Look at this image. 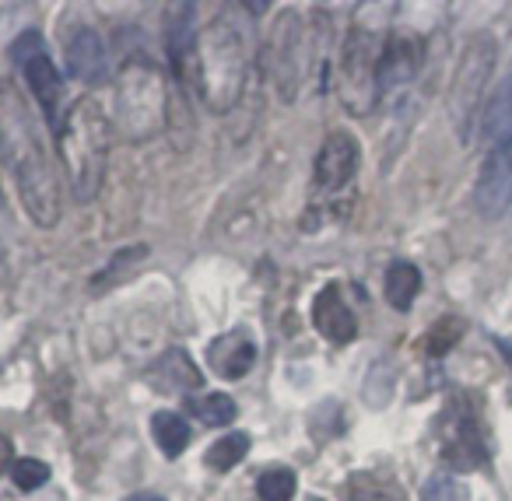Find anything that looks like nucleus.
<instances>
[{
  "mask_svg": "<svg viewBox=\"0 0 512 501\" xmlns=\"http://www.w3.org/2000/svg\"><path fill=\"white\" fill-rule=\"evenodd\" d=\"M0 158L15 176L22 204L39 228H53L60 221V186L53 165L46 158L43 137L36 130V116L11 81H0Z\"/></svg>",
  "mask_w": 512,
  "mask_h": 501,
  "instance_id": "obj_1",
  "label": "nucleus"
},
{
  "mask_svg": "<svg viewBox=\"0 0 512 501\" xmlns=\"http://www.w3.org/2000/svg\"><path fill=\"white\" fill-rule=\"evenodd\" d=\"M106 144V113L95 106V99H78L57 134L60 162H64V172L71 179V190L78 200H92L99 193L102 172H106Z\"/></svg>",
  "mask_w": 512,
  "mask_h": 501,
  "instance_id": "obj_2",
  "label": "nucleus"
},
{
  "mask_svg": "<svg viewBox=\"0 0 512 501\" xmlns=\"http://www.w3.org/2000/svg\"><path fill=\"white\" fill-rule=\"evenodd\" d=\"M200 95L214 109H228L246 85V36L232 18H214L197 36V74Z\"/></svg>",
  "mask_w": 512,
  "mask_h": 501,
  "instance_id": "obj_3",
  "label": "nucleus"
},
{
  "mask_svg": "<svg viewBox=\"0 0 512 501\" xmlns=\"http://www.w3.org/2000/svg\"><path fill=\"white\" fill-rule=\"evenodd\" d=\"M165 120V88L155 67L130 64L116 85V123L127 130V137L158 134Z\"/></svg>",
  "mask_w": 512,
  "mask_h": 501,
  "instance_id": "obj_4",
  "label": "nucleus"
},
{
  "mask_svg": "<svg viewBox=\"0 0 512 501\" xmlns=\"http://www.w3.org/2000/svg\"><path fill=\"white\" fill-rule=\"evenodd\" d=\"M15 64L22 67L25 85L32 92V102H39L43 109V120L50 130L60 134V106H64V81H60V71L53 67L50 53H46V43L39 32H25V36L15 39V50H11Z\"/></svg>",
  "mask_w": 512,
  "mask_h": 501,
  "instance_id": "obj_5",
  "label": "nucleus"
},
{
  "mask_svg": "<svg viewBox=\"0 0 512 501\" xmlns=\"http://www.w3.org/2000/svg\"><path fill=\"white\" fill-rule=\"evenodd\" d=\"M474 204L484 218H502L512 207V141L488 151V162L481 165L474 186Z\"/></svg>",
  "mask_w": 512,
  "mask_h": 501,
  "instance_id": "obj_6",
  "label": "nucleus"
},
{
  "mask_svg": "<svg viewBox=\"0 0 512 501\" xmlns=\"http://www.w3.org/2000/svg\"><path fill=\"white\" fill-rule=\"evenodd\" d=\"M358 162H362V148L348 130H334L323 141L320 155H316V186L327 193H337L355 179Z\"/></svg>",
  "mask_w": 512,
  "mask_h": 501,
  "instance_id": "obj_7",
  "label": "nucleus"
},
{
  "mask_svg": "<svg viewBox=\"0 0 512 501\" xmlns=\"http://www.w3.org/2000/svg\"><path fill=\"white\" fill-rule=\"evenodd\" d=\"M421 67V43L414 36H390L383 43V53H379V67H376V88L379 95L393 92V88L407 85V81L418 74Z\"/></svg>",
  "mask_w": 512,
  "mask_h": 501,
  "instance_id": "obj_8",
  "label": "nucleus"
},
{
  "mask_svg": "<svg viewBox=\"0 0 512 501\" xmlns=\"http://www.w3.org/2000/svg\"><path fill=\"white\" fill-rule=\"evenodd\" d=\"M442 459L453 470H477L488 459V445H484V431L477 424V417L460 414L453 417L446 438H442Z\"/></svg>",
  "mask_w": 512,
  "mask_h": 501,
  "instance_id": "obj_9",
  "label": "nucleus"
},
{
  "mask_svg": "<svg viewBox=\"0 0 512 501\" xmlns=\"http://www.w3.org/2000/svg\"><path fill=\"white\" fill-rule=\"evenodd\" d=\"M193 18H197L193 4H172L169 18H165V43H169L172 71L179 78L197 74V32H193Z\"/></svg>",
  "mask_w": 512,
  "mask_h": 501,
  "instance_id": "obj_10",
  "label": "nucleus"
},
{
  "mask_svg": "<svg viewBox=\"0 0 512 501\" xmlns=\"http://www.w3.org/2000/svg\"><path fill=\"white\" fill-rule=\"evenodd\" d=\"M207 365L221 379H242L256 365V344L246 330H228L211 340L207 347Z\"/></svg>",
  "mask_w": 512,
  "mask_h": 501,
  "instance_id": "obj_11",
  "label": "nucleus"
},
{
  "mask_svg": "<svg viewBox=\"0 0 512 501\" xmlns=\"http://www.w3.org/2000/svg\"><path fill=\"white\" fill-rule=\"evenodd\" d=\"M67 71L88 85H99L109 78V53L95 29H78L67 39Z\"/></svg>",
  "mask_w": 512,
  "mask_h": 501,
  "instance_id": "obj_12",
  "label": "nucleus"
},
{
  "mask_svg": "<svg viewBox=\"0 0 512 501\" xmlns=\"http://www.w3.org/2000/svg\"><path fill=\"white\" fill-rule=\"evenodd\" d=\"M313 326L330 340V344H348V340H355L358 319H355V312L348 309V302H344L341 291H337L334 284H330V288H323L320 295H316V302H313Z\"/></svg>",
  "mask_w": 512,
  "mask_h": 501,
  "instance_id": "obj_13",
  "label": "nucleus"
},
{
  "mask_svg": "<svg viewBox=\"0 0 512 501\" xmlns=\"http://www.w3.org/2000/svg\"><path fill=\"white\" fill-rule=\"evenodd\" d=\"M491 60H495L491 43H477L474 50L467 53V60H463L460 78H456V92H453V106L460 109V120H467V113L477 106V99H481V85H484V74L491 71Z\"/></svg>",
  "mask_w": 512,
  "mask_h": 501,
  "instance_id": "obj_14",
  "label": "nucleus"
},
{
  "mask_svg": "<svg viewBox=\"0 0 512 501\" xmlns=\"http://www.w3.org/2000/svg\"><path fill=\"white\" fill-rule=\"evenodd\" d=\"M148 379L155 382L158 389H165V393H197L200 386H204V379H200V368L190 361V354L186 351H165L162 358L155 361V368L148 372Z\"/></svg>",
  "mask_w": 512,
  "mask_h": 501,
  "instance_id": "obj_15",
  "label": "nucleus"
},
{
  "mask_svg": "<svg viewBox=\"0 0 512 501\" xmlns=\"http://www.w3.org/2000/svg\"><path fill=\"white\" fill-rule=\"evenodd\" d=\"M481 134L491 151L512 141V78H505L502 85L495 88V95L488 99V106H484Z\"/></svg>",
  "mask_w": 512,
  "mask_h": 501,
  "instance_id": "obj_16",
  "label": "nucleus"
},
{
  "mask_svg": "<svg viewBox=\"0 0 512 501\" xmlns=\"http://www.w3.org/2000/svg\"><path fill=\"white\" fill-rule=\"evenodd\" d=\"M418 291H421V270L414 267V263L397 260L386 270V302H390L393 309L407 312L414 305V298H418Z\"/></svg>",
  "mask_w": 512,
  "mask_h": 501,
  "instance_id": "obj_17",
  "label": "nucleus"
},
{
  "mask_svg": "<svg viewBox=\"0 0 512 501\" xmlns=\"http://www.w3.org/2000/svg\"><path fill=\"white\" fill-rule=\"evenodd\" d=\"M151 431H155L158 449H162L169 459L183 456V449L190 445V424H186L179 414H172V410H162V414L151 417Z\"/></svg>",
  "mask_w": 512,
  "mask_h": 501,
  "instance_id": "obj_18",
  "label": "nucleus"
},
{
  "mask_svg": "<svg viewBox=\"0 0 512 501\" xmlns=\"http://www.w3.org/2000/svg\"><path fill=\"white\" fill-rule=\"evenodd\" d=\"M190 410L197 414L200 424H207V428H225V424H232L235 417H239V407H235V400L228 393L197 396V400H190Z\"/></svg>",
  "mask_w": 512,
  "mask_h": 501,
  "instance_id": "obj_19",
  "label": "nucleus"
},
{
  "mask_svg": "<svg viewBox=\"0 0 512 501\" xmlns=\"http://www.w3.org/2000/svg\"><path fill=\"white\" fill-rule=\"evenodd\" d=\"M246 452H249V435L235 431V435L218 438V442L204 452V463L211 466L214 473H225V470H232V466H239L242 459H246Z\"/></svg>",
  "mask_w": 512,
  "mask_h": 501,
  "instance_id": "obj_20",
  "label": "nucleus"
},
{
  "mask_svg": "<svg viewBox=\"0 0 512 501\" xmlns=\"http://www.w3.org/2000/svg\"><path fill=\"white\" fill-rule=\"evenodd\" d=\"M348 501H404L397 484L376 473H355L348 480Z\"/></svg>",
  "mask_w": 512,
  "mask_h": 501,
  "instance_id": "obj_21",
  "label": "nucleus"
},
{
  "mask_svg": "<svg viewBox=\"0 0 512 501\" xmlns=\"http://www.w3.org/2000/svg\"><path fill=\"white\" fill-rule=\"evenodd\" d=\"M295 491H299V480L288 466H271L267 473H260L256 480V494L260 501H292Z\"/></svg>",
  "mask_w": 512,
  "mask_h": 501,
  "instance_id": "obj_22",
  "label": "nucleus"
},
{
  "mask_svg": "<svg viewBox=\"0 0 512 501\" xmlns=\"http://www.w3.org/2000/svg\"><path fill=\"white\" fill-rule=\"evenodd\" d=\"M421 501H467V487L449 473H435L421 487Z\"/></svg>",
  "mask_w": 512,
  "mask_h": 501,
  "instance_id": "obj_23",
  "label": "nucleus"
},
{
  "mask_svg": "<svg viewBox=\"0 0 512 501\" xmlns=\"http://www.w3.org/2000/svg\"><path fill=\"white\" fill-rule=\"evenodd\" d=\"M11 480L22 491H36V487H43L50 480V466L43 459H18V463H11Z\"/></svg>",
  "mask_w": 512,
  "mask_h": 501,
  "instance_id": "obj_24",
  "label": "nucleus"
},
{
  "mask_svg": "<svg viewBox=\"0 0 512 501\" xmlns=\"http://www.w3.org/2000/svg\"><path fill=\"white\" fill-rule=\"evenodd\" d=\"M460 333H463V326L456 323V319H442V323L432 330V337H428V354H435V358H439V354H446L449 347L460 340Z\"/></svg>",
  "mask_w": 512,
  "mask_h": 501,
  "instance_id": "obj_25",
  "label": "nucleus"
},
{
  "mask_svg": "<svg viewBox=\"0 0 512 501\" xmlns=\"http://www.w3.org/2000/svg\"><path fill=\"white\" fill-rule=\"evenodd\" d=\"M8 463H11V442L0 435V470H8Z\"/></svg>",
  "mask_w": 512,
  "mask_h": 501,
  "instance_id": "obj_26",
  "label": "nucleus"
},
{
  "mask_svg": "<svg viewBox=\"0 0 512 501\" xmlns=\"http://www.w3.org/2000/svg\"><path fill=\"white\" fill-rule=\"evenodd\" d=\"M127 501H165L162 494H151V491H141V494H130Z\"/></svg>",
  "mask_w": 512,
  "mask_h": 501,
  "instance_id": "obj_27",
  "label": "nucleus"
},
{
  "mask_svg": "<svg viewBox=\"0 0 512 501\" xmlns=\"http://www.w3.org/2000/svg\"><path fill=\"white\" fill-rule=\"evenodd\" d=\"M246 11H253V15H264L267 4H246Z\"/></svg>",
  "mask_w": 512,
  "mask_h": 501,
  "instance_id": "obj_28",
  "label": "nucleus"
},
{
  "mask_svg": "<svg viewBox=\"0 0 512 501\" xmlns=\"http://www.w3.org/2000/svg\"><path fill=\"white\" fill-rule=\"evenodd\" d=\"M0 207H4V193H0Z\"/></svg>",
  "mask_w": 512,
  "mask_h": 501,
  "instance_id": "obj_29",
  "label": "nucleus"
}]
</instances>
